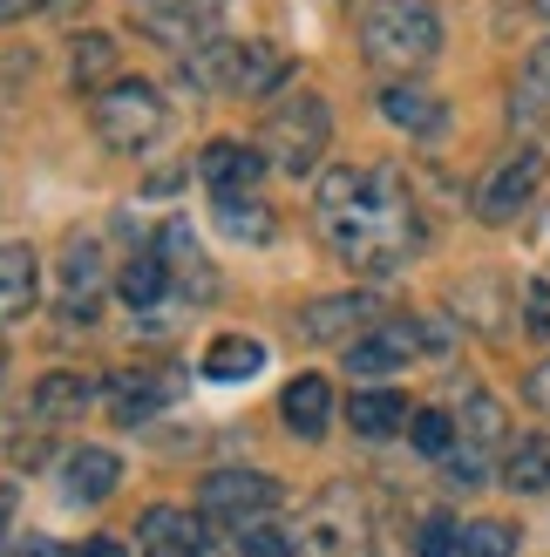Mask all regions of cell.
Segmentation results:
<instances>
[{
  "label": "cell",
  "mask_w": 550,
  "mask_h": 557,
  "mask_svg": "<svg viewBox=\"0 0 550 557\" xmlns=\"http://www.w3.org/2000/svg\"><path fill=\"white\" fill-rule=\"evenodd\" d=\"M347 429H353V435H367V442H388L395 429H408V401L388 395V387H367V395H353V401H347Z\"/></svg>",
  "instance_id": "cell-21"
},
{
  "label": "cell",
  "mask_w": 550,
  "mask_h": 557,
  "mask_svg": "<svg viewBox=\"0 0 550 557\" xmlns=\"http://www.w3.org/2000/svg\"><path fill=\"white\" fill-rule=\"evenodd\" d=\"M96 136L116 157H136V150H150L157 136H163V123H171V109H163V96L150 89L143 75H123V82H109V89L96 96Z\"/></svg>",
  "instance_id": "cell-5"
},
{
  "label": "cell",
  "mask_w": 550,
  "mask_h": 557,
  "mask_svg": "<svg viewBox=\"0 0 550 557\" xmlns=\"http://www.w3.org/2000/svg\"><path fill=\"white\" fill-rule=\"evenodd\" d=\"M380 116H388L395 129H408V136H442V96H428V89H415V82H388L380 89Z\"/></svg>",
  "instance_id": "cell-15"
},
{
  "label": "cell",
  "mask_w": 550,
  "mask_h": 557,
  "mask_svg": "<svg viewBox=\"0 0 550 557\" xmlns=\"http://www.w3.org/2000/svg\"><path fill=\"white\" fill-rule=\"evenodd\" d=\"M75 62H68V82H75V89H109V82H123L116 75V41H109V35H75Z\"/></svg>",
  "instance_id": "cell-23"
},
{
  "label": "cell",
  "mask_w": 550,
  "mask_h": 557,
  "mask_svg": "<svg viewBox=\"0 0 550 557\" xmlns=\"http://www.w3.org/2000/svg\"><path fill=\"white\" fill-rule=\"evenodd\" d=\"M157 252H163V265H171V278H177V286H190L198 299H211V259L198 252V238H190V225H184V218H171V225H163Z\"/></svg>",
  "instance_id": "cell-18"
},
{
  "label": "cell",
  "mask_w": 550,
  "mask_h": 557,
  "mask_svg": "<svg viewBox=\"0 0 550 557\" xmlns=\"http://www.w3.org/2000/svg\"><path fill=\"white\" fill-rule=\"evenodd\" d=\"M198 510L211 523H232L245 537V523H259L265 510H279V483L265 476V469H211L204 490H198Z\"/></svg>",
  "instance_id": "cell-6"
},
{
  "label": "cell",
  "mask_w": 550,
  "mask_h": 557,
  "mask_svg": "<svg viewBox=\"0 0 550 557\" xmlns=\"http://www.w3.org/2000/svg\"><path fill=\"white\" fill-rule=\"evenodd\" d=\"M238 557H299V544L279 537V531H259V523H252V531L238 537Z\"/></svg>",
  "instance_id": "cell-32"
},
{
  "label": "cell",
  "mask_w": 550,
  "mask_h": 557,
  "mask_svg": "<svg viewBox=\"0 0 550 557\" xmlns=\"http://www.w3.org/2000/svg\"><path fill=\"white\" fill-rule=\"evenodd\" d=\"M89 401H96V381L89 374H48L35 387V414H48V422H75Z\"/></svg>",
  "instance_id": "cell-25"
},
{
  "label": "cell",
  "mask_w": 550,
  "mask_h": 557,
  "mask_svg": "<svg viewBox=\"0 0 550 557\" xmlns=\"http://www.w3.org/2000/svg\"><path fill=\"white\" fill-rule=\"evenodd\" d=\"M279 414H286V429H292L299 442H320L326 422H334V395H326V381H320V374H299V381H286Z\"/></svg>",
  "instance_id": "cell-14"
},
{
  "label": "cell",
  "mask_w": 550,
  "mask_h": 557,
  "mask_svg": "<svg viewBox=\"0 0 550 557\" xmlns=\"http://www.w3.org/2000/svg\"><path fill=\"white\" fill-rule=\"evenodd\" d=\"M62 483H68L75 504H102V496H116L123 462L109 456V449H75V456H68V469H62Z\"/></svg>",
  "instance_id": "cell-19"
},
{
  "label": "cell",
  "mask_w": 550,
  "mask_h": 557,
  "mask_svg": "<svg viewBox=\"0 0 550 557\" xmlns=\"http://www.w3.org/2000/svg\"><path fill=\"white\" fill-rule=\"evenodd\" d=\"M543 177H550V157H543L537 144L510 150L497 171L483 177V190H476V218H483V225H510V218H516V211H524L537 190H543Z\"/></svg>",
  "instance_id": "cell-7"
},
{
  "label": "cell",
  "mask_w": 550,
  "mask_h": 557,
  "mask_svg": "<svg viewBox=\"0 0 550 557\" xmlns=\"http://www.w3.org/2000/svg\"><path fill=\"white\" fill-rule=\"evenodd\" d=\"M41 299V259L35 245H0V320H21Z\"/></svg>",
  "instance_id": "cell-17"
},
{
  "label": "cell",
  "mask_w": 550,
  "mask_h": 557,
  "mask_svg": "<svg viewBox=\"0 0 550 557\" xmlns=\"http://www.w3.org/2000/svg\"><path fill=\"white\" fill-rule=\"evenodd\" d=\"M217 8H225V0H136V21H143V35L171 41L177 54H190L198 35L217 21Z\"/></svg>",
  "instance_id": "cell-10"
},
{
  "label": "cell",
  "mask_w": 550,
  "mask_h": 557,
  "mask_svg": "<svg viewBox=\"0 0 550 557\" xmlns=\"http://www.w3.org/2000/svg\"><path fill=\"white\" fill-rule=\"evenodd\" d=\"M326 136H334V109H326V96L313 89H292L265 109V136H259V150L272 171H286V177H313L320 171V157H326Z\"/></svg>",
  "instance_id": "cell-3"
},
{
  "label": "cell",
  "mask_w": 550,
  "mask_h": 557,
  "mask_svg": "<svg viewBox=\"0 0 550 557\" xmlns=\"http://www.w3.org/2000/svg\"><path fill=\"white\" fill-rule=\"evenodd\" d=\"M299 557H374V517L353 483H326L299 517Z\"/></svg>",
  "instance_id": "cell-4"
},
{
  "label": "cell",
  "mask_w": 550,
  "mask_h": 557,
  "mask_svg": "<svg viewBox=\"0 0 550 557\" xmlns=\"http://www.w3.org/2000/svg\"><path fill=\"white\" fill-rule=\"evenodd\" d=\"M75 557H129V550H123V544H116V537H89V544H82V550H75Z\"/></svg>",
  "instance_id": "cell-35"
},
{
  "label": "cell",
  "mask_w": 550,
  "mask_h": 557,
  "mask_svg": "<svg viewBox=\"0 0 550 557\" xmlns=\"http://www.w3.org/2000/svg\"><path fill=\"white\" fill-rule=\"evenodd\" d=\"M408 429H415L408 442H415L422 456H449V449H455V422H449L442 408H422V414H415V422H408Z\"/></svg>",
  "instance_id": "cell-30"
},
{
  "label": "cell",
  "mask_w": 550,
  "mask_h": 557,
  "mask_svg": "<svg viewBox=\"0 0 550 557\" xmlns=\"http://www.w3.org/2000/svg\"><path fill=\"white\" fill-rule=\"evenodd\" d=\"M217 225L232 238H245V245H265L272 238V211L252 198V190H232V198H217Z\"/></svg>",
  "instance_id": "cell-27"
},
{
  "label": "cell",
  "mask_w": 550,
  "mask_h": 557,
  "mask_svg": "<svg viewBox=\"0 0 550 557\" xmlns=\"http://www.w3.org/2000/svg\"><path fill=\"white\" fill-rule=\"evenodd\" d=\"M550 116V35L516 62V82H510V123L516 129H530Z\"/></svg>",
  "instance_id": "cell-13"
},
{
  "label": "cell",
  "mask_w": 550,
  "mask_h": 557,
  "mask_svg": "<svg viewBox=\"0 0 550 557\" xmlns=\"http://www.w3.org/2000/svg\"><path fill=\"white\" fill-rule=\"evenodd\" d=\"M163 395H171V387H163L157 374H116V381H109V414H116L123 429L150 422V414L163 408Z\"/></svg>",
  "instance_id": "cell-22"
},
{
  "label": "cell",
  "mask_w": 550,
  "mask_h": 557,
  "mask_svg": "<svg viewBox=\"0 0 550 557\" xmlns=\"http://www.w3.org/2000/svg\"><path fill=\"white\" fill-rule=\"evenodd\" d=\"M462 557H516V531L497 517H476L462 523Z\"/></svg>",
  "instance_id": "cell-29"
},
{
  "label": "cell",
  "mask_w": 550,
  "mask_h": 557,
  "mask_svg": "<svg viewBox=\"0 0 550 557\" xmlns=\"http://www.w3.org/2000/svg\"><path fill=\"white\" fill-rule=\"evenodd\" d=\"M136 544H143V557H204V523L190 510L157 504V510H143V523H136Z\"/></svg>",
  "instance_id": "cell-11"
},
{
  "label": "cell",
  "mask_w": 550,
  "mask_h": 557,
  "mask_svg": "<svg viewBox=\"0 0 550 557\" xmlns=\"http://www.w3.org/2000/svg\"><path fill=\"white\" fill-rule=\"evenodd\" d=\"M524 320H530V333H537V341H550V286H530Z\"/></svg>",
  "instance_id": "cell-33"
},
{
  "label": "cell",
  "mask_w": 550,
  "mask_h": 557,
  "mask_svg": "<svg viewBox=\"0 0 550 557\" xmlns=\"http://www.w3.org/2000/svg\"><path fill=\"white\" fill-rule=\"evenodd\" d=\"M374 320V299L367 293H340V299H313L307 313H299V333H307V341H347L353 326H367Z\"/></svg>",
  "instance_id": "cell-16"
},
{
  "label": "cell",
  "mask_w": 550,
  "mask_h": 557,
  "mask_svg": "<svg viewBox=\"0 0 550 557\" xmlns=\"http://www.w3.org/2000/svg\"><path fill=\"white\" fill-rule=\"evenodd\" d=\"M48 8H62V0H0V27H8V21H27V14H48Z\"/></svg>",
  "instance_id": "cell-34"
},
{
  "label": "cell",
  "mask_w": 550,
  "mask_h": 557,
  "mask_svg": "<svg viewBox=\"0 0 550 557\" xmlns=\"http://www.w3.org/2000/svg\"><path fill=\"white\" fill-rule=\"evenodd\" d=\"M503 483L510 490H550V442H516L510 462H503Z\"/></svg>",
  "instance_id": "cell-28"
},
{
  "label": "cell",
  "mask_w": 550,
  "mask_h": 557,
  "mask_svg": "<svg viewBox=\"0 0 550 557\" xmlns=\"http://www.w3.org/2000/svg\"><path fill=\"white\" fill-rule=\"evenodd\" d=\"M259 368H265V341H252V333H217L204 347V381H252Z\"/></svg>",
  "instance_id": "cell-20"
},
{
  "label": "cell",
  "mask_w": 550,
  "mask_h": 557,
  "mask_svg": "<svg viewBox=\"0 0 550 557\" xmlns=\"http://www.w3.org/2000/svg\"><path fill=\"white\" fill-rule=\"evenodd\" d=\"M116 286H123L129 306H157L163 293L177 286V278H171V265H163V252H129L123 272H116Z\"/></svg>",
  "instance_id": "cell-24"
},
{
  "label": "cell",
  "mask_w": 550,
  "mask_h": 557,
  "mask_svg": "<svg viewBox=\"0 0 550 557\" xmlns=\"http://www.w3.org/2000/svg\"><path fill=\"white\" fill-rule=\"evenodd\" d=\"M503 435H510V422H503V401H489V395H470V401H462V449L489 456Z\"/></svg>",
  "instance_id": "cell-26"
},
{
  "label": "cell",
  "mask_w": 550,
  "mask_h": 557,
  "mask_svg": "<svg viewBox=\"0 0 550 557\" xmlns=\"http://www.w3.org/2000/svg\"><path fill=\"white\" fill-rule=\"evenodd\" d=\"M530 401H537V408H543V414H550V360H543V368H537V374H530Z\"/></svg>",
  "instance_id": "cell-36"
},
{
  "label": "cell",
  "mask_w": 550,
  "mask_h": 557,
  "mask_svg": "<svg viewBox=\"0 0 550 557\" xmlns=\"http://www.w3.org/2000/svg\"><path fill=\"white\" fill-rule=\"evenodd\" d=\"M259 171H265V150L232 144V136L204 144V157H198V177L217 190V198H232V190H252V184H259Z\"/></svg>",
  "instance_id": "cell-12"
},
{
  "label": "cell",
  "mask_w": 550,
  "mask_h": 557,
  "mask_svg": "<svg viewBox=\"0 0 550 557\" xmlns=\"http://www.w3.org/2000/svg\"><path fill=\"white\" fill-rule=\"evenodd\" d=\"M320 232L353 272H395L422 245V211L408 198L401 171L388 163H340L320 177Z\"/></svg>",
  "instance_id": "cell-1"
},
{
  "label": "cell",
  "mask_w": 550,
  "mask_h": 557,
  "mask_svg": "<svg viewBox=\"0 0 550 557\" xmlns=\"http://www.w3.org/2000/svg\"><path fill=\"white\" fill-rule=\"evenodd\" d=\"M102 306V252L96 238H68L62 252V326H89Z\"/></svg>",
  "instance_id": "cell-9"
},
{
  "label": "cell",
  "mask_w": 550,
  "mask_h": 557,
  "mask_svg": "<svg viewBox=\"0 0 550 557\" xmlns=\"http://www.w3.org/2000/svg\"><path fill=\"white\" fill-rule=\"evenodd\" d=\"M21 557H54V544H48V537H35V544H27Z\"/></svg>",
  "instance_id": "cell-38"
},
{
  "label": "cell",
  "mask_w": 550,
  "mask_h": 557,
  "mask_svg": "<svg viewBox=\"0 0 550 557\" xmlns=\"http://www.w3.org/2000/svg\"><path fill=\"white\" fill-rule=\"evenodd\" d=\"M415 557H462V531L449 517H428L422 537H415Z\"/></svg>",
  "instance_id": "cell-31"
},
{
  "label": "cell",
  "mask_w": 550,
  "mask_h": 557,
  "mask_svg": "<svg viewBox=\"0 0 550 557\" xmlns=\"http://www.w3.org/2000/svg\"><path fill=\"white\" fill-rule=\"evenodd\" d=\"M0 374H8V347H0Z\"/></svg>",
  "instance_id": "cell-39"
},
{
  "label": "cell",
  "mask_w": 550,
  "mask_h": 557,
  "mask_svg": "<svg viewBox=\"0 0 550 557\" xmlns=\"http://www.w3.org/2000/svg\"><path fill=\"white\" fill-rule=\"evenodd\" d=\"M415 347H422L415 320H380V326L361 333V341H347V374H361V381L395 374V368H408V354H415Z\"/></svg>",
  "instance_id": "cell-8"
},
{
  "label": "cell",
  "mask_w": 550,
  "mask_h": 557,
  "mask_svg": "<svg viewBox=\"0 0 550 557\" xmlns=\"http://www.w3.org/2000/svg\"><path fill=\"white\" fill-rule=\"evenodd\" d=\"M361 54L388 75H415L442 54V14L435 0H374L361 14Z\"/></svg>",
  "instance_id": "cell-2"
},
{
  "label": "cell",
  "mask_w": 550,
  "mask_h": 557,
  "mask_svg": "<svg viewBox=\"0 0 550 557\" xmlns=\"http://www.w3.org/2000/svg\"><path fill=\"white\" fill-rule=\"evenodd\" d=\"M8 531H14V490H0V544H8Z\"/></svg>",
  "instance_id": "cell-37"
}]
</instances>
